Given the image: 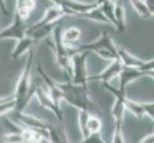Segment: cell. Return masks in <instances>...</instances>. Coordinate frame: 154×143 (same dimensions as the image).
<instances>
[{
    "mask_svg": "<svg viewBox=\"0 0 154 143\" xmlns=\"http://www.w3.org/2000/svg\"><path fill=\"white\" fill-rule=\"evenodd\" d=\"M27 29L28 26L24 23V20L15 13L14 20L12 23V25H10L6 29L0 31V39L14 38L19 40L26 35Z\"/></svg>",
    "mask_w": 154,
    "mask_h": 143,
    "instance_id": "9c48e42d",
    "label": "cell"
},
{
    "mask_svg": "<svg viewBox=\"0 0 154 143\" xmlns=\"http://www.w3.org/2000/svg\"><path fill=\"white\" fill-rule=\"evenodd\" d=\"M117 49H118L119 58H120L121 62L123 63L124 66L137 68V69H139L140 71H142V69H143V67H144L145 63H146L145 60H142L141 58L129 54L128 52L125 51V49H123V48H121V47L117 46Z\"/></svg>",
    "mask_w": 154,
    "mask_h": 143,
    "instance_id": "2e32d148",
    "label": "cell"
},
{
    "mask_svg": "<svg viewBox=\"0 0 154 143\" xmlns=\"http://www.w3.org/2000/svg\"><path fill=\"white\" fill-rule=\"evenodd\" d=\"M34 61V52L29 50V55L26 64L21 73V76L17 84V89L14 93V110L17 112H24V109L28 105L30 99L35 94V81L31 84V71Z\"/></svg>",
    "mask_w": 154,
    "mask_h": 143,
    "instance_id": "6da1fadb",
    "label": "cell"
},
{
    "mask_svg": "<svg viewBox=\"0 0 154 143\" xmlns=\"http://www.w3.org/2000/svg\"><path fill=\"white\" fill-rule=\"evenodd\" d=\"M15 118L19 123L24 124L29 128L35 130H47L48 131L53 126L48 121L39 119L33 115L25 114L24 112H17L15 111Z\"/></svg>",
    "mask_w": 154,
    "mask_h": 143,
    "instance_id": "4fadbf2b",
    "label": "cell"
},
{
    "mask_svg": "<svg viewBox=\"0 0 154 143\" xmlns=\"http://www.w3.org/2000/svg\"><path fill=\"white\" fill-rule=\"evenodd\" d=\"M0 10H1L4 15H6V16H10V13L8 12V9L6 7V4H5L4 0H0Z\"/></svg>",
    "mask_w": 154,
    "mask_h": 143,
    "instance_id": "f1b7e54d",
    "label": "cell"
},
{
    "mask_svg": "<svg viewBox=\"0 0 154 143\" xmlns=\"http://www.w3.org/2000/svg\"><path fill=\"white\" fill-rule=\"evenodd\" d=\"M65 15H70V12L60 7V6H57H57L50 7V8H48V10H47V12L44 14V16L42 17L39 21H38V22L35 23L34 25L28 27L27 31H26V34H29L31 31H33L35 29L40 27V26H42V25L57 22V21H58L63 16H65Z\"/></svg>",
    "mask_w": 154,
    "mask_h": 143,
    "instance_id": "30bf717a",
    "label": "cell"
},
{
    "mask_svg": "<svg viewBox=\"0 0 154 143\" xmlns=\"http://www.w3.org/2000/svg\"><path fill=\"white\" fill-rule=\"evenodd\" d=\"M14 95H11V97H3V98H0V103L5 102V101H10V100H14Z\"/></svg>",
    "mask_w": 154,
    "mask_h": 143,
    "instance_id": "1f68e13d",
    "label": "cell"
},
{
    "mask_svg": "<svg viewBox=\"0 0 154 143\" xmlns=\"http://www.w3.org/2000/svg\"><path fill=\"white\" fill-rule=\"evenodd\" d=\"M62 91V99L79 110H89L93 103L90 99L89 89L74 84L71 78H66L65 83H57Z\"/></svg>",
    "mask_w": 154,
    "mask_h": 143,
    "instance_id": "277c9868",
    "label": "cell"
},
{
    "mask_svg": "<svg viewBox=\"0 0 154 143\" xmlns=\"http://www.w3.org/2000/svg\"><path fill=\"white\" fill-rule=\"evenodd\" d=\"M35 8V0H17L15 6V13L24 21L27 20L31 13Z\"/></svg>",
    "mask_w": 154,
    "mask_h": 143,
    "instance_id": "ffe728a7",
    "label": "cell"
},
{
    "mask_svg": "<svg viewBox=\"0 0 154 143\" xmlns=\"http://www.w3.org/2000/svg\"><path fill=\"white\" fill-rule=\"evenodd\" d=\"M125 110H128L130 113L133 114L137 119H141L146 115V112L141 102H136L125 97Z\"/></svg>",
    "mask_w": 154,
    "mask_h": 143,
    "instance_id": "7402d4cb",
    "label": "cell"
},
{
    "mask_svg": "<svg viewBox=\"0 0 154 143\" xmlns=\"http://www.w3.org/2000/svg\"><path fill=\"white\" fill-rule=\"evenodd\" d=\"M144 75H145L144 72L140 71L139 69L127 67V66L123 65L122 71L119 75V77H120V88H119V90L121 91V93L125 94L126 86L128 85L129 83H131L132 81L136 80L138 77H140Z\"/></svg>",
    "mask_w": 154,
    "mask_h": 143,
    "instance_id": "9a60e30c",
    "label": "cell"
},
{
    "mask_svg": "<svg viewBox=\"0 0 154 143\" xmlns=\"http://www.w3.org/2000/svg\"><path fill=\"white\" fill-rule=\"evenodd\" d=\"M90 52H76L72 55V77L71 81L74 84L81 85L86 89H89L88 76L86 71V60Z\"/></svg>",
    "mask_w": 154,
    "mask_h": 143,
    "instance_id": "8992f818",
    "label": "cell"
},
{
    "mask_svg": "<svg viewBox=\"0 0 154 143\" xmlns=\"http://www.w3.org/2000/svg\"><path fill=\"white\" fill-rule=\"evenodd\" d=\"M144 110L146 112V115H148L154 122V102H141Z\"/></svg>",
    "mask_w": 154,
    "mask_h": 143,
    "instance_id": "4316f807",
    "label": "cell"
},
{
    "mask_svg": "<svg viewBox=\"0 0 154 143\" xmlns=\"http://www.w3.org/2000/svg\"><path fill=\"white\" fill-rule=\"evenodd\" d=\"M140 142L141 143H154V132L152 134L144 137V139H143Z\"/></svg>",
    "mask_w": 154,
    "mask_h": 143,
    "instance_id": "f546056e",
    "label": "cell"
},
{
    "mask_svg": "<svg viewBox=\"0 0 154 143\" xmlns=\"http://www.w3.org/2000/svg\"><path fill=\"white\" fill-rule=\"evenodd\" d=\"M153 70H154V59H151V60L146 61L144 67L142 69V72H144L146 75L147 72H150Z\"/></svg>",
    "mask_w": 154,
    "mask_h": 143,
    "instance_id": "83f0119b",
    "label": "cell"
},
{
    "mask_svg": "<svg viewBox=\"0 0 154 143\" xmlns=\"http://www.w3.org/2000/svg\"><path fill=\"white\" fill-rule=\"evenodd\" d=\"M82 31L76 27H71L65 30L62 34V42L67 48H76L79 46Z\"/></svg>",
    "mask_w": 154,
    "mask_h": 143,
    "instance_id": "ac0fdd59",
    "label": "cell"
},
{
    "mask_svg": "<svg viewBox=\"0 0 154 143\" xmlns=\"http://www.w3.org/2000/svg\"><path fill=\"white\" fill-rule=\"evenodd\" d=\"M145 1L147 5V7L149 8L152 15H154V0H145Z\"/></svg>",
    "mask_w": 154,
    "mask_h": 143,
    "instance_id": "4dcf8cb0",
    "label": "cell"
},
{
    "mask_svg": "<svg viewBox=\"0 0 154 143\" xmlns=\"http://www.w3.org/2000/svg\"><path fill=\"white\" fill-rule=\"evenodd\" d=\"M72 55L76 52H95L100 57L106 60L119 59L118 49L113 42L112 36L107 31H103L102 36L92 43H87L84 45H79L76 48H70Z\"/></svg>",
    "mask_w": 154,
    "mask_h": 143,
    "instance_id": "3957f363",
    "label": "cell"
},
{
    "mask_svg": "<svg viewBox=\"0 0 154 143\" xmlns=\"http://www.w3.org/2000/svg\"><path fill=\"white\" fill-rule=\"evenodd\" d=\"M14 109V99L0 103V115Z\"/></svg>",
    "mask_w": 154,
    "mask_h": 143,
    "instance_id": "484cf974",
    "label": "cell"
},
{
    "mask_svg": "<svg viewBox=\"0 0 154 143\" xmlns=\"http://www.w3.org/2000/svg\"><path fill=\"white\" fill-rule=\"evenodd\" d=\"M114 6L115 2L113 0H106L105 2L100 5V9L102 10L103 13L105 15V17L109 20L111 25L116 27V20H115V14H114Z\"/></svg>",
    "mask_w": 154,
    "mask_h": 143,
    "instance_id": "cb8c5ba5",
    "label": "cell"
},
{
    "mask_svg": "<svg viewBox=\"0 0 154 143\" xmlns=\"http://www.w3.org/2000/svg\"><path fill=\"white\" fill-rule=\"evenodd\" d=\"M79 123L82 131V139L87 137L91 133L100 132L102 130V120L97 115H90L89 110H79Z\"/></svg>",
    "mask_w": 154,
    "mask_h": 143,
    "instance_id": "52a82bcc",
    "label": "cell"
},
{
    "mask_svg": "<svg viewBox=\"0 0 154 143\" xmlns=\"http://www.w3.org/2000/svg\"><path fill=\"white\" fill-rule=\"evenodd\" d=\"M36 71H38V73L40 75V76L43 78L45 84L47 85V87H48V93L50 94L51 97L54 100V102L57 105H60V99H62V91H61V89L58 87L57 82L54 81L48 75H47L43 67H42V64H38V68H36Z\"/></svg>",
    "mask_w": 154,
    "mask_h": 143,
    "instance_id": "5bb4252c",
    "label": "cell"
},
{
    "mask_svg": "<svg viewBox=\"0 0 154 143\" xmlns=\"http://www.w3.org/2000/svg\"><path fill=\"white\" fill-rule=\"evenodd\" d=\"M114 14L116 20V29L120 33H124L125 30V4L122 0H117L114 6Z\"/></svg>",
    "mask_w": 154,
    "mask_h": 143,
    "instance_id": "d6986e66",
    "label": "cell"
},
{
    "mask_svg": "<svg viewBox=\"0 0 154 143\" xmlns=\"http://www.w3.org/2000/svg\"><path fill=\"white\" fill-rule=\"evenodd\" d=\"M35 94L36 95L38 102L42 107H44L47 110H50L51 112L54 113L58 120H63V115L61 112V109L60 108V105H57L54 102V100L51 97L48 91H46L42 87L41 84L38 83V81H35Z\"/></svg>",
    "mask_w": 154,
    "mask_h": 143,
    "instance_id": "ba28073f",
    "label": "cell"
},
{
    "mask_svg": "<svg viewBox=\"0 0 154 143\" xmlns=\"http://www.w3.org/2000/svg\"><path fill=\"white\" fill-rule=\"evenodd\" d=\"M105 1H106V0H96V1H95V2L97 3L98 6H100V4H103V2H105Z\"/></svg>",
    "mask_w": 154,
    "mask_h": 143,
    "instance_id": "d6a6232c",
    "label": "cell"
},
{
    "mask_svg": "<svg viewBox=\"0 0 154 143\" xmlns=\"http://www.w3.org/2000/svg\"><path fill=\"white\" fill-rule=\"evenodd\" d=\"M146 75H147V76H152L153 78H154V70L153 71H150V72H147Z\"/></svg>",
    "mask_w": 154,
    "mask_h": 143,
    "instance_id": "836d02e7",
    "label": "cell"
},
{
    "mask_svg": "<svg viewBox=\"0 0 154 143\" xmlns=\"http://www.w3.org/2000/svg\"><path fill=\"white\" fill-rule=\"evenodd\" d=\"M82 142H85V143H104L105 140H103V137L100 132H96V133H91L87 137L83 139Z\"/></svg>",
    "mask_w": 154,
    "mask_h": 143,
    "instance_id": "d4e9b609",
    "label": "cell"
},
{
    "mask_svg": "<svg viewBox=\"0 0 154 143\" xmlns=\"http://www.w3.org/2000/svg\"><path fill=\"white\" fill-rule=\"evenodd\" d=\"M62 28L61 23L56 24L53 30V40L47 39L48 44L52 49H54L56 55L57 64L58 65L66 78L72 77V54L70 48H67L62 42Z\"/></svg>",
    "mask_w": 154,
    "mask_h": 143,
    "instance_id": "7a4b0ae2",
    "label": "cell"
},
{
    "mask_svg": "<svg viewBox=\"0 0 154 143\" xmlns=\"http://www.w3.org/2000/svg\"><path fill=\"white\" fill-rule=\"evenodd\" d=\"M133 6L135 12L140 15L143 19H148L152 16L149 8L147 7L145 0H129Z\"/></svg>",
    "mask_w": 154,
    "mask_h": 143,
    "instance_id": "603a6c76",
    "label": "cell"
},
{
    "mask_svg": "<svg viewBox=\"0 0 154 143\" xmlns=\"http://www.w3.org/2000/svg\"><path fill=\"white\" fill-rule=\"evenodd\" d=\"M75 16L79 17V18H85V19H89V20H92V21H96V22L110 24L109 20L105 17V15L103 13L102 10L100 9L99 6L88 10V12L82 13H78V14L75 15Z\"/></svg>",
    "mask_w": 154,
    "mask_h": 143,
    "instance_id": "44dd1931",
    "label": "cell"
},
{
    "mask_svg": "<svg viewBox=\"0 0 154 143\" xmlns=\"http://www.w3.org/2000/svg\"><path fill=\"white\" fill-rule=\"evenodd\" d=\"M34 43H35V41L32 36L25 35L24 37L17 40V44L15 45L14 49L13 50L12 54H11V57H12L14 60L18 59L23 54H25L26 52L30 50L31 46Z\"/></svg>",
    "mask_w": 154,
    "mask_h": 143,
    "instance_id": "e0dca14e",
    "label": "cell"
},
{
    "mask_svg": "<svg viewBox=\"0 0 154 143\" xmlns=\"http://www.w3.org/2000/svg\"><path fill=\"white\" fill-rule=\"evenodd\" d=\"M103 86L112 94L116 97V101L111 109V115L113 116L115 120V127H114V135L113 140L114 143H124L125 142L123 134V123H124V115L125 112V99L126 97L125 94L121 93L119 89L109 85V83L103 82Z\"/></svg>",
    "mask_w": 154,
    "mask_h": 143,
    "instance_id": "5b68a950",
    "label": "cell"
},
{
    "mask_svg": "<svg viewBox=\"0 0 154 143\" xmlns=\"http://www.w3.org/2000/svg\"><path fill=\"white\" fill-rule=\"evenodd\" d=\"M52 1L55 2V4L57 5V6L69 10L71 13V16H75L78 13H85L90 10L98 7L96 2L88 4V3H82L79 1H76V0H52Z\"/></svg>",
    "mask_w": 154,
    "mask_h": 143,
    "instance_id": "7c38bea8",
    "label": "cell"
},
{
    "mask_svg": "<svg viewBox=\"0 0 154 143\" xmlns=\"http://www.w3.org/2000/svg\"><path fill=\"white\" fill-rule=\"evenodd\" d=\"M122 68H123V63L121 62L120 58L119 59H115L112 60V62L110 63V65L105 68L104 70L98 75L88 76L87 80L88 82L90 81H100L102 83L106 82L109 83L113 78L116 76H119L120 73L122 71Z\"/></svg>",
    "mask_w": 154,
    "mask_h": 143,
    "instance_id": "8fae6325",
    "label": "cell"
}]
</instances>
